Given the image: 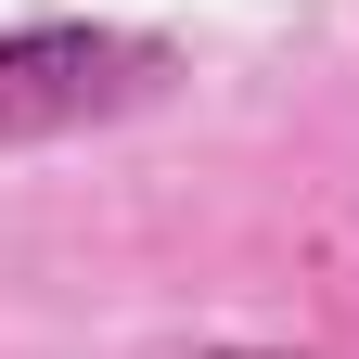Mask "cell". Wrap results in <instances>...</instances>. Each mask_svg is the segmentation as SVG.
Listing matches in <instances>:
<instances>
[{
	"label": "cell",
	"instance_id": "1",
	"mask_svg": "<svg viewBox=\"0 0 359 359\" xmlns=\"http://www.w3.org/2000/svg\"><path fill=\"white\" fill-rule=\"evenodd\" d=\"M167 39H142V26H77V13H52V26H0V154H26V142H65V128H103V116H128V103H154L167 90Z\"/></svg>",
	"mask_w": 359,
	"mask_h": 359
},
{
	"label": "cell",
	"instance_id": "2",
	"mask_svg": "<svg viewBox=\"0 0 359 359\" xmlns=\"http://www.w3.org/2000/svg\"><path fill=\"white\" fill-rule=\"evenodd\" d=\"M218 359H269V346H218Z\"/></svg>",
	"mask_w": 359,
	"mask_h": 359
}]
</instances>
